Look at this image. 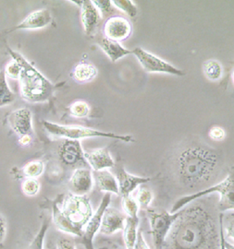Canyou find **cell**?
Instances as JSON below:
<instances>
[{
  "label": "cell",
  "mask_w": 234,
  "mask_h": 249,
  "mask_svg": "<svg viewBox=\"0 0 234 249\" xmlns=\"http://www.w3.org/2000/svg\"><path fill=\"white\" fill-rule=\"evenodd\" d=\"M161 249H220L219 231L212 216L203 208L182 209Z\"/></svg>",
  "instance_id": "6da1fadb"
},
{
  "label": "cell",
  "mask_w": 234,
  "mask_h": 249,
  "mask_svg": "<svg viewBox=\"0 0 234 249\" xmlns=\"http://www.w3.org/2000/svg\"><path fill=\"white\" fill-rule=\"evenodd\" d=\"M219 162L216 151L205 147H190L180 154L177 171L181 182L195 187L212 177Z\"/></svg>",
  "instance_id": "7a4b0ae2"
},
{
  "label": "cell",
  "mask_w": 234,
  "mask_h": 249,
  "mask_svg": "<svg viewBox=\"0 0 234 249\" xmlns=\"http://www.w3.org/2000/svg\"><path fill=\"white\" fill-rule=\"evenodd\" d=\"M8 50L12 58L16 59L21 67L19 80L22 99L29 103H43L47 101L53 94L54 85L20 53L12 51L9 47Z\"/></svg>",
  "instance_id": "3957f363"
},
{
  "label": "cell",
  "mask_w": 234,
  "mask_h": 249,
  "mask_svg": "<svg viewBox=\"0 0 234 249\" xmlns=\"http://www.w3.org/2000/svg\"><path fill=\"white\" fill-rule=\"evenodd\" d=\"M43 125L48 133L58 138H64L65 140L79 141L86 138H106L117 140L123 142H135L133 136L130 135H117L111 132H104L89 127H83L78 125H64L52 123L49 121H44Z\"/></svg>",
  "instance_id": "277c9868"
},
{
  "label": "cell",
  "mask_w": 234,
  "mask_h": 249,
  "mask_svg": "<svg viewBox=\"0 0 234 249\" xmlns=\"http://www.w3.org/2000/svg\"><path fill=\"white\" fill-rule=\"evenodd\" d=\"M234 173L232 172L228 175V177L222 182H220L216 186L209 187L206 190H201L192 195L180 197V199H178L173 205L171 213H173L179 212L192 201L213 193H218L220 195L218 207L221 212L231 211V210L234 211Z\"/></svg>",
  "instance_id": "5b68a950"
},
{
  "label": "cell",
  "mask_w": 234,
  "mask_h": 249,
  "mask_svg": "<svg viewBox=\"0 0 234 249\" xmlns=\"http://www.w3.org/2000/svg\"><path fill=\"white\" fill-rule=\"evenodd\" d=\"M60 210L73 225L81 230L94 214L90 199L86 195L69 194L65 197Z\"/></svg>",
  "instance_id": "8992f818"
},
{
  "label": "cell",
  "mask_w": 234,
  "mask_h": 249,
  "mask_svg": "<svg viewBox=\"0 0 234 249\" xmlns=\"http://www.w3.org/2000/svg\"><path fill=\"white\" fill-rule=\"evenodd\" d=\"M181 211L172 213L167 211L159 213L151 209L146 210L150 223V234L152 235L156 249H161L167 234L171 230L172 224L180 216Z\"/></svg>",
  "instance_id": "52a82bcc"
},
{
  "label": "cell",
  "mask_w": 234,
  "mask_h": 249,
  "mask_svg": "<svg viewBox=\"0 0 234 249\" xmlns=\"http://www.w3.org/2000/svg\"><path fill=\"white\" fill-rule=\"evenodd\" d=\"M132 53L135 54L142 68L148 73H166L174 76H185L186 74L183 71L172 66L171 63L163 60L160 57L145 51L141 47L135 48Z\"/></svg>",
  "instance_id": "ba28073f"
},
{
  "label": "cell",
  "mask_w": 234,
  "mask_h": 249,
  "mask_svg": "<svg viewBox=\"0 0 234 249\" xmlns=\"http://www.w3.org/2000/svg\"><path fill=\"white\" fill-rule=\"evenodd\" d=\"M111 201V194L106 193L103 196L99 207L96 213L92 215L90 220L83 228L82 235H81V244L85 249H95L94 248V239L96 237L97 232L99 231L101 220L106 209L109 206Z\"/></svg>",
  "instance_id": "9c48e42d"
},
{
  "label": "cell",
  "mask_w": 234,
  "mask_h": 249,
  "mask_svg": "<svg viewBox=\"0 0 234 249\" xmlns=\"http://www.w3.org/2000/svg\"><path fill=\"white\" fill-rule=\"evenodd\" d=\"M104 33L105 37L119 43L131 36L133 26L127 18L121 16H112L106 21Z\"/></svg>",
  "instance_id": "30bf717a"
},
{
  "label": "cell",
  "mask_w": 234,
  "mask_h": 249,
  "mask_svg": "<svg viewBox=\"0 0 234 249\" xmlns=\"http://www.w3.org/2000/svg\"><path fill=\"white\" fill-rule=\"evenodd\" d=\"M58 157L62 163L69 166L86 163L84 159V151L79 141H63L58 148Z\"/></svg>",
  "instance_id": "8fae6325"
},
{
  "label": "cell",
  "mask_w": 234,
  "mask_h": 249,
  "mask_svg": "<svg viewBox=\"0 0 234 249\" xmlns=\"http://www.w3.org/2000/svg\"><path fill=\"white\" fill-rule=\"evenodd\" d=\"M126 218L125 213L108 206L101 220L100 232L105 235H110L117 231H123Z\"/></svg>",
  "instance_id": "7c38bea8"
},
{
  "label": "cell",
  "mask_w": 234,
  "mask_h": 249,
  "mask_svg": "<svg viewBox=\"0 0 234 249\" xmlns=\"http://www.w3.org/2000/svg\"><path fill=\"white\" fill-rule=\"evenodd\" d=\"M115 178L117 179L118 192L122 196L132 195L137 187L151 180V178L131 175L123 167H117L115 171Z\"/></svg>",
  "instance_id": "4fadbf2b"
},
{
  "label": "cell",
  "mask_w": 234,
  "mask_h": 249,
  "mask_svg": "<svg viewBox=\"0 0 234 249\" xmlns=\"http://www.w3.org/2000/svg\"><path fill=\"white\" fill-rule=\"evenodd\" d=\"M33 116L27 108H20L9 114L8 117L9 126L20 137L33 134Z\"/></svg>",
  "instance_id": "5bb4252c"
},
{
  "label": "cell",
  "mask_w": 234,
  "mask_h": 249,
  "mask_svg": "<svg viewBox=\"0 0 234 249\" xmlns=\"http://www.w3.org/2000/svg\"><path fill=\"white\" fill-rule=\"evenodd\" d=\"M81 22L86 36H93L102 20L99 10L95 6L93 1H81Z\"/></svg>",
  "instance_id": "9a60e30c"
},
{
  "label": "cell",
  "mask_w": 234,
  "mask_h": 249,
  "mask_svg": "<svg viewBox=\"0 0 234 249\" xmlns=\"http://www.w3.org/2000/svg\"><path fill=\"white\" fill-rule=\"evenodd\" d=\"M84 159L94 171L108 170L115 166V160L111 157L108 148L85 151Z\"/></svg>",
  "instance_id": "2e32d148"
},
{
  "label": "cell",
  "mask_w": 234,
  "mask_h": 249,
  "mask_svg": "<svg viewBox=\"0 0 234 249\" xmlns=\"http://www.w3.org/2000/svg\"><path fill=\"white\" fill-rule=\"evenodd\" d=\"M52 21V15L48 9H42L36 10L29 14L17 26L11 29V31L19 30H36L47 26Z\"/></svg>",
  "instance_id": "e0dca14e"
},
{
  "label": "cell",
  "mask_w": 234,
  "mask_h": 249,
  "mask_svg": "<svg viewBox=\"0 0 234 249\" xmlns=\"http://www.w3.org/2000/svg\"><path fill=\"white\" fill-rule=\"evenodd\" d=\"M70 184L73 192L72 194L86 195L91 191L94 184L92 172L86 168H77L72 173Z\"/></svg>",
  "instance_id": "ac0fdd59"
},
{
  "label": "cell",
  "mask_w": 234,
  "mask_h": 249,
  "mask_svg": "<svg viewBox=\"0 0 234 249\" xmlns=\"http://www.w3.org/2000/svg\"><path fill=\"white\" fill-rule=\"evenodd\" d=\"M92 176L100 191L119 195L117 179L108 170L94 171Z\"/></svg>",
  "instance_id": "d6986e66"
},
{
  "label": "cell",
  "mask_w": 234,
  "mask_h": 249,
  "mask_svg": "<svg viewBox=\"0 0 234 249\" xmlns=\"http://www.w3.org/2000/svg\"><path fill=\"white\" fill-rule=\"evenodd\" d=\"M98 45L112 62H116L125 55L132 53V51L124 48L122 45H119V43L112 41L107 37H102L98 41Z\"/></svg>",
  "instance_id": "ffe728a7"
},
{
  "label": "cell",
  "mask_w": 234,
  "mask_h": 249,
  "mask_svg": "<svg viewBox=\"0 0 234 249\" xmlns=\"http://www.w3.org/2000/svg\"><path fill=\"white\" fill-rule=\"evenodd\" d=\"M52 219H53V223H54L55 226L57 227L58 230L66 232V233H70V234L75 235V236H78V237H81L83 230L79 229L78 227L73 225L64 216L61 210L58 208V206L57 204H55L54 207H53Z\"/></svg>",
  "instance_id": "44dd1931"
},
{
  "label": "cell",
  "mask_w": 234,
  "mask_h": 249,
  "mask_svg": "<svg viewBox=\"0 0 234 249\" xmlns=\"http://www.w3.org/2000/svg\"><path fill=\"white\" fill-rule=\"evenodd\" d=\"M138 225H139V217L138 218L127 217L124 229H123V237H124L127 249H135L137 233H138Z\"/></svg>",
  "instance_id": "7402d4cb"
},
{
  "label": "cell",
  "mask_w": 234,
  "mask_h": 249,
  "mask_svg": "<svg viewBox=\"0 0 234 249\" xmlns=\"http://www.w3.org/2000/svg\"><path fill=\"white\" fill-rule=\"evenodd\" d=\"M98 71L94 65L87 63H80L74 69L73 77L78 82L84 83L94 80L98 76Z\"/></svg>",
  "instance_id": "603a6c76"
},
{
  "label": "cell",
  "mask_w": 234,
  "mask_h": 249,
  "mask_svg": "<svg viewBox=\"0 0 234 249\" xmlns=\"http://www.w3.org/2000/svg\"><path fill=\"white\" fill-rule=\"evenodd\" d=\"M16 99V95L9 88L6 79L5 70L0 71V107L11 105Z\"/></svg>",
  "instance_id": "cb8c5ba5"
},
{
  "label": "cell",
  "mask_w": 234,
  "mask_h": 249,
  "mask_svg": "<svg viewBox=\"0 0 234 249\" xmlns=\"http://www.w3.org/2000/svg\"><path fill=\"white\" fill-rule=\"evenodd\" d=\"M203 71L208 80L215 81L221 79L223 75V68L218 61L210 59L203 64Z\"/></svg>",
  "instance_id": "d4e9b609"
},
{
  "label": "cell",
  "mask_w": 234,
  "mask_h": 249,
  "mask_svg": "<svg viewBox=\"0 0 234 249\" xmlns=\"http://www.w3.org/2000/svg\"><path fill=\"white\" fill-rule=\"evenodd\" d=\"M22 171L27 178H39L45 171V164L42 160H33L28 162Z\"/></svg>",
  "instance_id": "484cf974"
},
{
  "label": "cell",
  "mask_w": 234,
  "mask_h": 249,
  "mask_svg": "<svg viewBox=\"0 0 234 249\" xmlns=\"http://www.w3.org/2000/svg\"><path fill=\"white\" fill-rule=\"evenodd\" d=\"M122 208L127 217L138 218V213L140 207L136 199L132 195L122 196Z\"/></svg>",
  "instance_id": "4316f807"
},
{
  "label": "cell",
  "mask_w": 234,
  "mask_h": 249,
  "mask_svg": "<svg viewBox=\"0 0 234 249\" xmlns=\"http://www.w3.org/2000/svg\"><path fill=\"white\" fill-rule=\"evenodd\" d=\"M49 227V222L45 221L41 225L38 232L36 233L35 238L31 242L26 249H44V242H45V234Z\"/></svg>",
  "instance_id": "83f0119b"
},
{
  "label": "cell",
  "mask_w": 234,
  "mask_h": 249,
  "mask_svg": "<svg viewBox=\"0 0 234 249\" xmlns=\"http://www.w3.org/2000/svg\"><path fill=\"white\" fill-rule=\"evenodd\" d=\"M154 195L152 191L148 188H140L136 194V201L141 209L147 210L153 200Z\"/></svg>",
  "instance_id": "f1b7e54d"
},
{
  "label": "cell",
  "mask_w": 234,
  "mask_h": 249,
  "mask_svg": "<svg viewBox=\"0 0 234 249\" xmlns=\"http://www.w3.org/2000/svg\"><path fill=\"white\" fill-rule=\"evenodd\" d=\"M112 4L121 11L125 12L128 16L131 18H135L137 15V8L135 3L131 0H114L112 1Z\"/></svg>",
  "instance_id": "f546056e"
},
{
  "label": "cell",
  "mask_w": 234,
  "mask_h": 249,
  "mask_svg": "<svg viewBox=\"0 0 234 249\" xmlns=\"http://www.w3.org/2000/svg\"><path fill=\"white\" fill-rule=\"evenodd\" d=\"M70 113L72 116L81 118L88 116L90 113V107L85 102H76L70 107Z\"/></svg>",
  "instance_id": "4dcf8cb0"
},
{
  "label": "cell",
  "mask_w": 234,
  "mask_h": 249,
  "mask_svg": "<svg viewBox=\"0 0 234 249\" xmlns=\"http://www.w3.org/2000/svg\"><path fill=\"white\" fill-rule=\"evenodd\" d=\"M39 189L40 184L36 178H27L21 184V190L28 196H36L39 192Z\"/></svg>",
  "instance_id": "1f68e13d"
},
{
  "label": "cell",
  "mask_w": 234,
  "mask_h": 249,
  "mask_svg": "<svg viewBox=\"0 0 234 249\" xmlns=\"http://www.w3.org/2000/svg\"><path fill=\"white\" fill-rule=\"evenodd\" d=\"M4 70H5L6 76H9V78H11V79L19 80L20 71H21V67L16 59L12 58V60L7 65L6 69H4Z\"/></svg>",
  "instance_id": "d6a6232c"
},
{
  "label": "cell",
  "mask_w": 234,
  "mask_h": 249,
  "mask_svg": "<svg viewBox=\"0 0 234 249\" xmlns=\"http://www.w3.org/2000/svg\"><path fill=\"white\" fill-rule=\"evenodd\" d=\"M95 6L99 10L100 14L102 17H107L111 14L113 11L112 8V1L109 0H95L93 1Z\"/></svg>",
  "instance_id": "836d02e7"
},
{
  "label": "cell",
  "mask_w": 234,
  "mask_h": 249,
  "mask_svg": "<svg viewBox=\"0 0 234 249\" xmlns=\"http://www.w3.org/2000/svg\"><path fill=\"white\" fill-rule=\"evenodd\" d=\"M225 130L220 126H213L209 131V137L213 141H222L225 138Z\"/></svg>",
  "instance_id": "e575fe53"
},
{
  "label": "cell",
  "mask_w": 234,
  "mask_h": 249,
  "mask_svg": "<svg viewBox=\"0 0 234 249\" xmlns=\"http://www.w3.org/2000/svg\"><path fill=\"white\" fill-rule=\"evenodd\" d=\"M135 249H150L149 246L147 245L146 241L144 239V234L142 231H138Z\"/></svg>",
  "instance_id": "d590c367"
},
{
  "label": "cell",
  "mask_w": 234,
  "mask_h": 249,
  "mask_svg": "<svg viewBox=\"0 0 234 249\" xmlns=\"http://www.w3.org/2000/svg\"><path fill=\"white\" fill-rule=\"evenodd\" d=\"M57 249H76V248L72 241L68 240L66 238H62V239L58 241Z\"/></svg>",
  "instance_id": "8d00e7d4"
},
{
  "label": "cell",
  "mask_w": 234,
  "mask_h": 249,
  "mask_svg": "<svg viewBox=\"0 0 234 249\" xmlns=\"http://www.w3.org/2000/svg\"><path fill=\"white\" fill-rule=\"evenodd\" d=\"M7 232V223L5 218L0 214V244L5 239Z\"/></svg>",
  "instance_id": "74e56055"
},
{
  "label": "cell",
  "mask_w": 234,
  "mask_h": 249,
  "mask_svg": "<svg viewBox=\"0 0 234 249\" xmlns=\"http://www.w3.org/2000/svg\"><path fill=\"white\" fill-rule=\"evenodd\" d=\"M32 142V137H31V135H24V136H21L20 138V140H19V142L20 145H22V146H26V145H29L30 143Z\"/></svg>",
  "instance_id": "f35d334b"
}]
</instances>
